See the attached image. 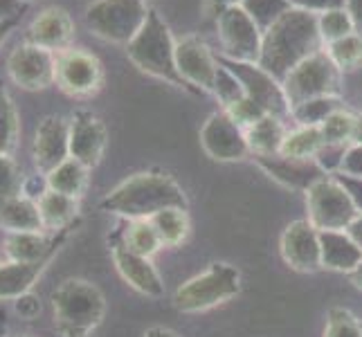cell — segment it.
<instances>
[{
	"mask_svg": "<svg viewBox=\"0 0 362 337\" xmlns=\"http://www.w3.org/2000/svg\"><path fill=\"white\" fill-rule=\"evenodd\" d=\"M70 158V119L47 115L39 122L32 142V160L41 176H47Z\"/></svg>",
	"mask_w": 362,
	"mask_h": 337,
	"instance_id": "obj_15",
	"label": "cell"
},
{
	"mask_svg": "<svg viewBox=\"0 0 362 337\" xmlns=\"http://www.w3.org/2000/svg\"><path fill=\"white\" fill-rule=\"evenodd\" d=\"M228 112V115L239 124V126L245 131V129H250L252 126L255 122H259L264 115H268V112L261 108L259 104H255L252 99L250 97H241L239 102H234V104H230L228 108H223Z\"/></svg>",
	"mask_w": 362,
	"mask_h": 337,
	"instance_id": "obj_39",
	"label": "cell"
},
{
	"mask_svg": "<svg viewBox=\"0 0 362 337\" xmlns=\"http://www.w3.org/2000/svg\"><path fill=\"white\" fill-rule=\"evenodd\" d=\"M354 144H362V112L356 115V135H354Z\"/></svg>",
	"mask_w": 362,
	"mask_h": 337,
	"instance_id": "obj_50",
	"label": "cell"
},
{
	"mask_svg": "<svg viewBox=\"0 0 362 337\" xmlns=\"http://www.w3.org/2000/svg\"><path fill=\"white\" fill-rule=\"evenodd\" d=\"M324 337H362V321L356 319L346 308H331Z\"/></svg>",
	"mask_w": 362,
	"mask_h": 337,
	"instance_id": "obj_36",
	"label": "cell"
},
{
	"mask_svg": "<svg viewBox=\"0 0 362 337\" xmlns=\"http://www.w3.org/2000/svg\"><path fill=\"white\" fill-rule=\"evenodd\" d=\"M211 95H216V99L221 102L223 108H228L230 104L239 102L241 97H245L241 81L234 77V72L230 68L223 66V61H221V72H218V79H216V88H214V93H211Z\"/></svg>",
	"mask_w": 362,
	"mask_h": 337,
	"instance_id": "obj_38",
	"label": "cell"
},
{
	"mask_svg": "<svg viewBox=\"0 0 362 337\" xmlns=\"http://www.w3.org/2000/svg\"><path fill=\"white\" fill-rule=\"evenodd\" d=\"M201 146L216 162H241L250 155L245 131L223 108L211 112L203 124Z\"/></svg>",
	"mask_w": 362,
	"mask_h": 337,
	"instance_id": "obj_14",
	"label": "cell"
},
{
	"mask_svg": "<svg viewBox=\"0 0 362 337\" xmlns=\"http://www.w3.org/2000/svg\"><path fill=\"white\" fill-rule=\"evenodd\" d=\"M122 243L127 245L131 252L148 256V259H151L162 247L160 236H158V232L153 227V223L148 218L129 220L127 230H124V234H122Z\"/></svg>",
	"mask_w": 362,
	"mask_h": 337,
	"instance_id": "obj_31",
	"label": "cell"
},
{
	"mask_svg": "<svg viewBox=\"0 0 362 337\" xmlns=\"http://www.w3.org/2000/svg\"><path fill=\"white\" fill-rule=\"evenodd\" d=\"M21 117L14 99L0 79V155H11L18 146Z\"/></svg>",
	"mask_w": 362,
	"mask_h": 337,
	"instance_id": "obj_30",
	"label": "cell"
},
{
	"mask_svg": "<svg viewBox=\"0 0 362 337\" xmlns=\"http://www.w3.org/2000/svg\"><path fill=\"white\" fill-rule=\"evenodd\" d=\"M308 223L320 232H344L351 225L360 207L346 187L331 176H324L306 189Z\"/></svg>",
	"mask_w": 362,
	"mask_h": 337,
	"instance_id": "obj_8",
	"label": "cell"
},
{
	"mask_svg": "<svg viewBox=\"0 0 362 337\" xmlns=\"http://www.w3.org/2000/svg\"><path fill=\"white\" fill-rule=\"evenodd\" d=\"M148 220L153 223V227L162 241V247H178L180 243H185V239L189 236V230H192L189 214H187V209H180V207L162 209Z\"/></svg>",
	"mask_w": 362,
	"mask_h": 337,
	"instance_id": "obj_28",
	"label": "cell"
},
{
	"mask_svg": "<svg viewBox=\"0 0 362 337\" xmlns=\"http://www.w3.org/2000/svg\"><path fill=\"white\" fill-rule=\"evenodd\" d=\"M286 124L277 115H264L252 126L245 129V140L250 146V155L252 158H266L277 155L281 151V144L286 140Z\"/></svg>",
	"mask_w": 362,
	"mask_h": 337,
	"instance_id": "obj_25",
	"label": "cell"
},
{
	"mask_svg": "<svg viewBox=\"0 0 362 337\" xmlns=\"http://www.w3.org/2000/svg\"><path fill=\"white\" fill-rule=\"evenodd\" d=\"M335 108H340V99L335 97H324V99H313V102L299 104L291 110V117L297 124H306V126H320L322 119L333 112Z\"/></svg>",
	"mask_w": 362,
	"mask_h": 337,
	"instance_id": "obj_34",
	"label": "cell"
},
{
	"mask_svg": "<svg viewBox=\"0 0 362 337\" xmlns=\"http://www.w3.org/2000/svg\"><path fill=\"white\" fill-rule=\"evenodd\" d=\"M176 68L187 88L214 93L221 61L201 36H185L176 41Z\"/></svg>",
	"mask_w": 362,
	"mask_h": 337,
	"instance_id": "obj_12",
	"label": "cell"
},
{
	"mask_svg": "<svg viewBox=\"0 0 362 337\" xmlns=\"http://www.w3.org/2000/svg\"><path fill=\"white\" fill-rule=\"evenodd\" d=\"M110 254H113V264L119 272V277L127 281L133 290H137L144 297H153V299L165 295V283H162L160 272L156 270L153 261L148 256L131 252L122 241L113 243Z\"/></svg>",
	"mask_w": 362,
	"mask_h": 337,
	"instance_id": "obj_19",
	"label": "cell"
},
{
	"mask_svg": "<svg viewBox=\"0 0 362 337\" xmlns=\"http://www.w3.org/2000/svg\"><path fill=\"white\" fill-rule=\"evenodd\" d=\"M18 25H21V18H11V20L0 23V49H3V45L9 41V36L16 32Z\"/></svg>",
	"mask_w": 362,
	"mask_h": 337,
	"instance_id": "obj_45",
	"label": "cell"
},
{
	"mask_svg": "<svg viewBox=\"0 0 362 337\" xmlns=\"http://www.w3.org/2000/svg\"><path fill=\"white\" fill-rule=\"evenodd\" d=\"M7 74L23 90H45L57 77V54L30 43H21L7 57Z\"/></svg>",
	"mask_w": 362,
	"mask_h": 337,
	"instance_id": "obj_11",
	"label": "cell"
},
{
	"mask_svg": "<svg viewBox=\"0 0 362 337\" xmlns=\"http://www.w3.org/2000/svg\"><path fill=\"white\" fill-rule=\"evenodd\" d=\"M340 171L351 178H362V144H351L340 160Z\"/></svg>",
	"mask_w": 362,
	"mask_h": 337,
	"instance_id": "obj_41",
	"label": "cell"
},
{
	"mask_svg": "<svg viewBox=\"0 0 362 337\" xmlns=\"http://www.w3.org/2000/svg\"><path fill=\"white\" fill-rule=\"evenodd\" d=\"M74 32H77L74 30V20L64 7H45L25 28L23 43H30L59 54L64 49L72 47Z\"/></svg>",
	"mask_w": 362,
	"mask_h": 337,
	"instance_id": "obj_16",
	"label": "cell"
},
{
	"mask_svg": "<svg viewBox=\"0 0 362 337\" xmlns=\"http://www.w3.org/2000/svg\"><path fill=\"white\" fill-rule=\"evenodd\" d=\"M36 203H39L43 230L49 234L79 223L77 220L79 218V198L59 194V191H52L45 187V189L39 194V198H36Z\"/></svg>",
	"mask_w": 362,
	"mask_h": 337,
	"instance_id": "obj_23",
	"label": "cell"
},
{
	"mask_svg": "<svg viewBox=\"0 0 362 337\" xmlns=\"http://www.w3.org/2000/svg\"><path fill=\"white\" fill-rule=\"evenodd\" d=\"M54 83L61 93L74 99H88L104 85V66L83 47H68L57 54Z\"/></svg>",
	"mask_w": 362,
	"mask_h": 337,
	"instance_id": "obj_10",
	"label": "cell"
},
{
	"mask_svg": "<svg viewBox=\"0 0 362 337\" xmlns=\"http://www.w3.org/2000/svg\"><path fill=\"white\" fill-rule=\"evenodd\" d=\"M127 57L131 64L144 74L167 81L176 88H187L176 68V39L156 9L148 11L144 28L135 34V39L127 45Z\"/></svg>",
	"mask_w": 362,
	"mask_h": 337,
	"instance_id": "obj_3",
	"label": "cell"
},
{
	"mask_svg": "<svg viewBox=\"0 0 362 337\" xmlns=\"http://www.w3.org/2000/svg\"><path fill=\"white\" fill-rule=\"evenodd\" d=\"M281 85L286 99H288V106L293 110L295 106L313 102V99H324V97L340 99L342 72L335 68L329 54L320 49V52L304 59L302 64L295 66L286 74Z\"/></svg>",
	"mask_w": 362,
	"mask_h": 337,
	"instance_id": "obj_7",
	"label": "cell"
},
{
	"mask_svg": "<svg viewBox=\"0 0 362 337\" xmlns=\"http://www.w3.org/2000/svg\"><path fill=\"white\" fill-rule=\"evenodd\" d=\"M108 144L104 122L88 110H79L70 117V158L79 160L88 169L102 162Z\"/></svg>",
	"mask_w": 362,
	"mask_h": 337,
	"instance_id": "obj_18",
	"label": "cell"
},
{
	"mask_svg": "<svg viewBox=\"0 0 362 337\" xmlns=\"http://www.w3.org/2000/svg\"><path fill=\"white\" fill-rule=\"evenodd\" d=\"M30 3H32V0H30Z\"/></svg>",
	"mask_w": 362,
	"mask_h": 337,
	"instance_id": "obj_51",
	"label": "cell"
},
{
	"mask_svg": "<svg viewBox=\"0 0 362 337\" xmlns=\"http://www.w3.org/2000/svg\"><path fill=\"white\" fill-rule=\"evenodd\" d=\"M14 310H16V315L21 319L32 321V319L39 317V313H41V302H39V297H36V295L25 292L18 299H14Z\"/></svg>",
	"mask_w": 362,
	"mask_h": 337,
	"instance_id": "obj_42",
	"label": "cell"
},
{
	"mask_svg": "<svg viewBox=\"0 0 362 337\" xmlns=\"http://www.w3.org/2000/svg\"><path fill=\"white\" fill-rule=\"evenodd\" d=\"M28 7H30V0H0V23L11 20V18H23Z\"/></svg>",
	"mask_w": 362,
	"mask_h": 337,
	"instance_id": "obj_43",
	"label": "cell"
},
{
	"mask_svg": "<svg viewBox=\"0 0 362 337\" xmlns=\"http://www.w3.org/2000/svg\"><path fill=\"white\" fill-rule=\"evenodd\" d=\"M293 9H302V11H308V14H324V11L329 9H340L344 7L346 0H286Z\"/></svg>",
	"mask_w": 362,
	"mask_h": 337,
	"instance_id": "obj_40",
	"label": "cell"
},
{
	"mask_svg": "<svg viewBox=\"0 0 362 337\" xmlns=\"http://www.w3.org/2000/svg\"><path fill=\"white\" fill-rule=\"evenodd\" d=\"M320 133L327 148H344L354 144L356 115L344 108H335L320 124Z\"/></svg>",
	"mask_w": 362,
	"mask_h": 337,
	"instance_id": "obj_29",
	"label": "cell"
},
{
	"mask_svg": "<svg viewBox=\"0 0 362 337\" xmlns=\"http://www.w3.org/2000/svg\"><path fill=\"white\" fill-rule=\"evenodd\" d=\"M317 30H320L324 45H329L333 41H340V39H344V36L356 32L354 20L344 7L329 9V11H324V14H320L317 16Z\"/></svg>",
	"mask_w": 362,
	"mask_h": 337,
	"instance_id": "obj_33",
	"label": "cell"
},
{
	"mask_svg": "<svg viewBox=\"0 0 362 337\" xmlns=\"http://www.w3.org/2000/svg\"><path fill=\"white\" fill-rule=\"evenodd\" d=\"M279 249L286 266L297 272H317L322 268L320 230H315L308 218L295 220L284 230Z\"/></svg>",
	"mask_w": 362,
	"mask_h": 337,
	"instance_id": "obj_17",
	"label": "cell"
},
{
	"mask_svg": "<svg viewBox=\"0 0 362 337\" xmlns=\"http://www.w3.org/2000/svg\"><path fill=\"white\" fill-rule=\"evenodd\" d=\"M216 34L223 59L241 61V64H259L264 30L259 28L243 5H230L216 11Z\"/></svg>",
	"mask_w": 362,
	"mask_h": 337,
	"instance_id": "obj_9",
	"label": "cell"
},
{
	"mask_svg": "<svg viewBox=\"0 0 362 337\" xmlns=\"http://www.w3.org/2000/svg\"><path fill=\"white\" fill-rule=\"evenodd\" d=\"M57 254H49L34 264H14V261H5L0 264V299L14 302L21 295L32 292L34 283L41 279V274L52 264Z\"/></svg>",
	"mask_w": 362,
	"mask_h": 337,
	"instance_id": "obj_21",
	"label": "cell"
},
{
	"mask_svg": "<svg viewBox=\"0 0 362 337\" xmlns=\"http://www.w3.org/2000/svg\"><path fill=\"white\" fill-rule=\"evenodd\" d=\"M223 66L234 72V77L241 81L245 97L259 104L268 115H277L281 119L291 117L288 99L284 95V85L279 79H274L270 72H266L259 64H241V61H228L223 59Z\"/></svg>",
	"mask_w": 362,
	"mask_h": 337,
	"instance_id": "obj_13",
	"label": "cell"
},
{
	"mask_svg": "<svg viewBox=\"0 0 362 337\" xmlns=\"http://www.w3.org/2000/svg\"><path fill=\"white\" fill-rule=\"evenodd\" d=\"M255 160L272 180L281 182L284 187H291V189H299L304 194L313 182H317L324 176H329L327 169H324L317 160H293L281 153L255 158Z\"/></svg>",
	"mask_w": 362,
	"mask_h": 337,
	"instance_id": "obj_20",
	"label": "cell"
},
{
	"mask_svg": "<svg viewBox=\"0 0 362 337\" xmlns=\"http://www.w3.org/2000/svg\"><path fill=\"white\" fill-rule=\"evenodd\" d=\"M324 140L320 126H306V124H297L295 129L286 133V140L281 144V155L293 160H317L324 151Z\"/></svg>",
	"mask_w": 362,
	"mask_h": 337,
	"instance_id": "obj_27",
	"label": "cell"
},
{
	"mask_svg": "<svg viewBox=\"0 0 362 337\" xmlns=\"http://www.w3.org/2000/svg\"><path fill=\"white\" fill-rule=\"evenodd\" d=\"M245 0H211V5L216 7V11L218 9H223V7H230V5H243Z\"/></svg>",
	"mask_w": 362,
	"mask_h": 337,
	"instance_id": "obj_49",
	"label": "cell"
},
{
	"mask_svg": "<svg viewBox=\"0 0 362 337\" xmlns=\"http://www.w3.org/2000/svg\"><path fill=\"white\" fill-rule=\"evenodd\" d=\"M349 279H351V283L356 285L358 290H362V261H360L354 272H349Z\"/></svg>",
	"mask_w": 362,
	"mask_h": 337,
	"instance_id": "obj_48",
	"label": "cell"
},
{
	"mask_svg": "<svg viewBox=\"0 0 362 337\" xmlns=\"http://www.w3.org/2000/svg\"><path fill=\"white\" fill-rule=\"evenodd\" d=\"M52 313L68 337H88L106 315V299L90 281L66 279L52 292Z\"/></svg>",
	"mask_w": 362,
	"mask_h": 337,
	"instance_id": "obj_4",
	"label": "cell"
},
{
	"mask_svg": "<svg viewBox=\"0 0 362 337\" xmlns=\"http://www.w3.org/2000/svg\"><path fill=\"white\" fill-rule=\"evenodd\" d=\"M344 9L349 11V16H351L356 32L362 34V0H346Z\"/></svg>",
	"mask_w": 362,
	"mask_h": 337,
	"instance_id": "obj_44",
	"label": "cell"
},
{
	"mask_svg": "<svg viewBox=\"0 0 362 337\" xmlns=\"http://www.w3.org/2000/svg\"><path fill=\"white\" fill-rule=\"evenodd\" d=\"M0 230L7 232H45L41 211L36 198L30 194H23L16 198H9L0 205Z\"/></svg>",
	"mask_w": 362,
	"mask_h": 337,
	"instance_id": "obj_24",
	"label": "cell"
},
{
	"mask_svg": "<svg viewBox=\"0 0 362 337\" xmlns=\"http://www.w3.org/2000/svg\"><path fill=\"white\" fill-rule=\"evenodd\" d=\"M241 290V272L230 264H211L205 272L185 281L176 290L173 304L182 313H203L230 302Z\"/></svg>",
	"mask_w": 362,
	"mask_h": 337,
	"instance_id": "obj_6",
	"label": "cell"
},
{
	"mask_svg": "<svg viewBox=\"0 0 362 337\" xmlns=\"http://www.w3.org/2000/svg\"><path fill=\"white\" fill-rule=\"evenodd\" d=\"M88 173H90V169L86 165H81L79 160L68 158L66 162H61L57 169H52L43 178H45L47 189L72 196V198H79L81 201L86 187H88Z\"/></svg>",
	"mask_w": 362,
	"mask_h": 337,
	"instance_id": "obj_26",
	"label": "cell"
},
{
	"mask_svg": "<svg viewBox=\"0 0 362 337\" xmlns=\"http://www.w3.org/2000/svg\"><path fill=\"white\" fill-rule=\"evenodd\" d=\"M322 268L333 272H354L362 261V247L344 232H320Z\"/></svg>",
	"mask_w": 362,
	"mask_h": 337,
	"instance_id": "obj_22",
	"label": "cell"
},
{
	"mask_svg": "<svg viewBox=\"0 0 362 337\" xmlns=\"http://www.w3.org/2000/svg\"><path fill=\"white\" fill-rule=\"evenodd\" d=\"M180 207L187 209V196L182 187L169 173L142 171L119 182L113 191H108L99 209L106 214H115L127 220L151 218L162 209Z\"/></svg>",
	"mask_w": 362,
	"mask_h": 337,
	"instance_id": "obj_2",
	"label": "cell"
},
{
	"mask_svg": "<svg viewBox=\"0 0 362 337\" xmlns=\"http://www.w3.org/2000/svg\"><path fill=\"white\" fill-rule=\"evenodd\" d=\"M243 7L250 11V16L257 20L261 30H268L270 25L277 20L281 14L291 9V5L286 0H245Z\"/></svg>",
	"mask_w": 362,
	"mask_h": 337,
	"instance_id": "obj_37",
	"label": "cell"
},
{
	"mask_svg": "<svg viewBox=\"0 0 362 337\" xmlns=\"http://www.w3.org/2000/svg\"><path fill=\"white\" fill-rule=\"evenodd\" d=\"M146 0H95L86 9V28L93 36L127 47L148 18Z\"/></svg>",
	"mask_w": 362,
	"mask_h": 337,
	"instance_id": "obj_5",
	"label": "cell"
},
{
	"mask_svg": "<svg viewBox=\"0 0 362 337\" xmlns=\"http://www.w3.org/2000/svg\"><path fill=\"white\" fill-rule=\"evenodd\" d=\"M142 337H180L178 333H173L169 329H162V326H153V329H148Z\"/></svg>",
	"mask_w": 362,
	"mask_h": 337,
	"instance_id": "obj_47",
	"label": "cell"
},
{
	"mask_svg": "<svg viewBox=\"0 0 362 337\" xmlns=\"http://www.w3.org/2000/svg\"><path fill=\"white\" fill-rule=\"evenodd\" d=\"M346 234L351 236V239L362 247V214H358V218H356L351 225H349V227H346Z\"/></svg>",
	"mask_w": 362,
	"mask_h": 337,
	"instance_id": "obj_46",
	"label": "cell"
},
{
	"mask_svg": "<svg viewBox=\"0 0 362 337\" xmlns=\"http://www.w3.org/2000/svg\"><path fill=\"white\" fill-rule=\"evenodd\" d=\"M324 49L317 16L302 9H288L264 32L259 66L284 81L295 66Z\"/></svg>",
	"mask_w": 362,
	"mask_h": 337,
	"instance_id": "obj_1",
	"label": "cell"
},
{
	"mask_svg": "<svg viewBox=\"0 0 362 337\" xmlns=\"http://www.w3.org/2000/svg\"><path fill=\"white\" fill-rule=\"evenodd\" d=\"M25 194V178L11 155H0V205Z\"/></svg>",
	"mask_w": 362,
	"mask_h": 337,
	"instance_id": "obj_35",
	"label": "cell"
},
{
	"mask_svg": "<svg viewBox=\"0 0 362 337\" xmlns=\"http://www.w3.org/2000/svg\"><path fill=\"white\" fill-rule=\"evenodd\" d=\"M324 52L329 54V59L342 74L354 72V70L362 68V34L354 32L340 41L324 45Z\"/></svg>",
	"mask_w": 362,
	"mask_h": 337,
	"instance_id": "obj_32",
	"label": "cell"
}]
</instances>
